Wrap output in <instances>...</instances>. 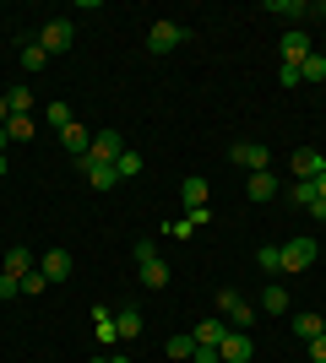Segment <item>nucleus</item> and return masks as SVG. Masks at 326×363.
<instances>
[{
	"mask_svg": "<svg viewBox=\"0 0 326 363\" xmlns=\"http://www.w3.org/2000/svg\"><path fill=\"white\" fill-rule=\"evenodd\" d=\"M310 223H326V201L315 196V206H310Z\"/></svg>",
	"mask_w": 326,
	"mask_h": 363,
	"instance_id": "e433bc0d",
	"label": "nucleus"
},
{
	"mask_svg": "<svg viewBox=\"0 0 326 363\" xmlns=\"http://www.w3.org/2000/svg\"><path fill=\"white\" fill-rule=\"evenodd\" d=\"M6 174H11V163H6V152H0V179H6Z\"/></svg>",
	"mask_w": 326,
	"mask_h": 363,
	"instance_id": "ea45409f",
	"label": "nucleus"
},
{
	"mask_svg": "<svg viewBox=\"0 0 326 363\" xmlns=\"http://www.w3.org/2000/svg\"><path fill=\"white\" fill-rule=\"evenodd\" d=\"M180 196H185V206H207V179H202V174H190V179L180 184Z\"/></svg>",
	"mask_w": 326,
	"mask_h": 363,
	"instance_id": "412c9836",
	"label": "nucleus"
},
{
	"mask_svg": "<svg viewBox=\"0 0 326 363\" xmlns=\"http://www.w3.org/2000/svg\"><path fill=\"white\" fill-rule=\"evenodd\" d=\"M288 201H294L299 212H310V206H315V179H294V184H288Z\"/></svg>",
	"mask_w": 326,
	"mask_h": 363,
	"instance_id": "a211bd4d",
	"label": "nucleus"
},
{
	"mask_svg": "<svg viewBox=\"0 0 326 363\" xmlns=\"http://www.w3.org/2000/svg\"><path fill=\"white\" fill-rule=\"evenodd\" d=\"M207 217H212L207 206H190V212H185V223H190V228H207Z\"/></svg>",
	"mask_w": 326,
	"mask_h": 363,
	"instance_id": "f704fd0d",
	"label": "nucleus"
},
{
	"mask_svg": "<svg viewBox=\"0 0 326 363\" xmlns=\"http://www.w3.org/2000/svg\"><path fill=\"white\" fill-rule=\"evenodd\" d=\"M278 190H283V184H278V174H272V168H261V174H250V184H245V196H250V201H272Z\"/></svg>",
	"mask_w": 326,
	"mask_h": 363,
	"instance_id": "9b49d317",
	"label": "nucleus"
},
{
	"mask_svg": "<svg viewBox=\"0 0 326 363\" xmlns=\"http://www.w3.org/2000/svg\"><path fill=\"white\" fill-rule=\"evenodd\" d=\"M217 309L229 315V331H250V320H256V309H250V303L239 298L234 288H223V293H217Z\"/></svg>",
	"mask_w": 326,
	"mask_h": 363,
	"instance_id": "7ed1b4c3",
	"label": "nucleus"
},
{
	"mask_svg": "<svg viewBox=\"0 0 326 363\" xmlns=\"http://www.w3.org/2000/svg\"><path fill=\"white\" fill-rule=\"evenodd\" d=\"M169 358H196V336H174V342H169Z\"/></svg>",
	"mask_w": 326,
	"mask_h": 363,
	"instance_id": "c85d7f7f",
	"label": "nucleus"
},
{
	"mask_svg": "<svg viewBox=\"0 0 326 363\" xmlns=\"http://www.w3.org/2000/svg\"><path fill=\"white\" fill-rule=\"evenodd\" d=\"M6 147H11V136H6V125H0V152H6Z\"/></svg>",
	"mask_w": 326,
	"mask_h": 363,
	"instance_id": "a19ab883",
	"label": "nucleus"
},
{
	"mask_svg": "<svg viewBox=\"0 0 326 363\" xmlns=\"http://www.w3.org/2000/svg\"><path fill=\"white\" fill-rule=\"evenodd\" d=\"M114 168H120V179H136V174H141L147 163H141V152H131V147H125V152H120V163H114Z\"/></svg>",
	"mask_w": 326,
	"mask_h": 363,
	"instance_id": "b1692460",
	"label": "nucleus"
},
{
	"mask_svg": "<svg viewBox=\"0 0 326 363\" xmlns=\"http://www.w3.org/2000/svg\"><path fill=\"white\" fill-rule=\"evenodd\" d=\"M278 82H283V87H299V65L283 60V65H278Z\"/></svg>",
	"mask_w": 326,
	"mask_h": 363,
	"instance_id": "2f4dec72",
	"label": "nucleus"
},
{
	"mask_svg": "<svg viewBox=\"0 0 326 363\" xmlns=\"http://www.w3.org/2000/svg\"><path fill=\"white\" fill-rule=\"evenodd\" d=\"M114 331H120V342H131V336H141V315H136V309H125V315L114 320Z\"/></svg>",
	"mask_w": 326,
	"mask_h": 363,
	"instance_id": "393cba45",
	"label": "nucleus"
},
{
	"mask_svg": "<svg viewBox=\"0 0 326 363\" xmlns=\"http://www.w3.org/2000/svg\"><path fill=\"white\" fill-rule=\"evenodd\" d=\"M93 320H98V342H114V315H109V309H93Z\"/></svg>",
	"mask_w": 326,
	"mask_h": 363,
	"instance_id": "cd10ccee",
	"label": "nucleus"
},
{
	"mask_svg": "<svg viewBox=\"0 0 326 363\" xmlns=\"http://www.w3.org/2000/svg\"><path fill=\"white\" fill-rule=\"evenodd\" d=\"M16 293H22V282L11 272H0V298H16Z\"/></svg>",
	"mask_w": 326,
	"mask_h": 363,
	"instance_id": "72a5a7b5",
	"label": "nucleus"
},
{
	"mask_svg": "<svg viewBox=\"0 0 326 363\" xmlns=\"http://www.w3.org/2000/svg\"><path fill=\"white\" fill-rule=\"evenodd\" d=\"M217 358H223V363H245L250 358V331H229V336H223V347H217Z\"/></svg>",
	"mask_w": 326,
	"mask_h": 363,
	"instance_id": "1a4fd4ad",
	"label": "nucleus"
},
{
	"mask_svg": "<svg viewBox=\"0 0 326 363\" xmlns=\"http://www.w3.org/2000/svg\"><path fill=\"white\" fill-rule=\"evenodd\" d=\"M278 49H283V60H294V65H299L305 55H310V33H305V28H288Z\"/></svg>",
	"mask_w": 326,
	"mask_h": 363,
	"instance_id": "9d476101",
	"label": "nucleus"
},
{
	"mask_svg": "<svg viewBox=\"0 0 326 363\" xmlns=\"http://www.w3.org/2000/svg\"><path fill=\"white\" fill-rule=\"evenodd\" d=\"M229 157L245 168V174H261V168H272V152L256 147V141H239V147H229Z\"/></svg>",
	"mask_w": 326,
	"mask_h": 363,
	"instance_id": "39448f33",
	"label": "nucleus"
},
{
	"mask_svg": "<svg viewBox=\"0 0 326 363\" xmlns=\"http://www.w3.org/2000/svg\"><path fill=\"white\" fill-rule=\"evenodd\" d=\"M315 196L326 201V168H321V174H315Z\"/></svg>",
	"mask_w": 326,
	"mask_h": 363,
	"instance_id": "4c0bfd02",
	"label": "nucleus"
},
{
	"mask_svg": "<svg viewBox=\"0 0 326 363\" xmlns=\"http://www.w3.org/2000/svg\"><path fill=\"white\" fill-rule=\"evenodd\" d=\"M321 331H326V320H321V315H294V336H299V342H315Z\"/></svg>",
	"mask_w": 326,
	"mask_h": 363,
	"instance_id": "6ab92c4d",
	"label": "nucleus"
},
{
	"mask_svg": "<svg viewBox=\"0 0 326 363\" xmlns=\"http://www.w3.org/2000/svg\"><path fill=\"white\" fill-rule=\"evenodd\" d=\"M278 255H283V272H288V277H294V272H310V266H315V239H310V233H299V239L283 244Z\"/></svg>",
	"mask_w": 326,
	"mask_h": 363,
	"instance_id": "f03ea898",
	"label": "nucleus"
},
{
	"mask_svg": "<svg viewBox=\"0 0 326 363\" xmlns=\"http://www.w3.org/2000/svg\"><path fill=\"white\" fill-rule=\"evenodd\" d=\"M6 104H11V114H33V87H11Z\"/></svg>",
	"mask_w": 326,
	"mask_h": 363,
	"instance_id": "bb28decb",
	"label": "nucleus"
},
{
	"mask_svg": "<svg viewBox=\"0 0 326 363\" xmlns=\"http://www.w3.org/2000/svg\"><path fill=\"white\" fill-rule=\"evenodd\" d=\"M120 152H125L120 130H98V136H93V152H87V157H93V163H120ZM77 163H82V157H77Z\"/></svg>",
	"mask_w": 326,
	"mask_h": 363,
	"instance_id": "423d86ee",
	"label": "nucleus"
},
{
	"mask_svg": "<svg viewBox=\"0 0 326 363\" xmlns=\"http://www.w3.org/2000/svg\"><path fill=\"white\" fill-rule=\"evenodd\" d=\"M256 309H261V315H288V293L272 282V288H261V303H256Z\"/></svg>",
	"mask_w": 326,
	"mask_h": 363,
	"instance_id": "f3484780",
	"label": "nucleus"
},
{
	"mask_svg": "<svg viewBox=\"0 0 326 363\" xmlns=\"http://www.w3.org/2000/svg\"><path fill=\"white\" fill-rule=\"evenodd\" d=\"M305 347H310V358H315V363H326V331L315 336V342H305Z\"/></svg>",
	"mask_w": 326,
	"mask_h": 363,
	"instance_id": "c9c22d12",
	"label": "nucleus"
},
{
	"mask_svg": "<svg viewBox=\"0 0 326 363\" xmlns=\"http://www.w3.org/2000/svg\"><path fill=\"white\" fill-rule=\"evenodd\" d=\"M93 363H109V358H93Z\"/></svg>",
	"mask_w": 326,
	"mask_h": 363,
	"instance_id": "79ce46f5",
	"label": "nucleus"
},
{
	"mask_svg": "<svg viewBox=\"0 0 326 363\" xmlns=\"http://www.w3.org/2000/svg\"><path fill=\"white\" fill-rule=\"evenodd\" d=\"M190 336H196V347H212L217 352V347H223V336H229V320H202Z\"/></svg>",
	"mask_w": 326,
	"mask_h": 363,
	"instance_id": "f8f14e48",
	"label": "nucleus"
},
{
	"mask_svg": "<svg viewBox=\"0 0 326 363\" xmlns=\"http://www.w3.org/2000/svg\"><path fill=\"white\" fill-rule=\"evenodd\" d=\"M256 266H261L266 277H278V272H283V255H278V244H261V250H256Z\"/></svg>",
	"mask_w": 326,
	"mask_h": 363,
	"instance_id": "4be33fe9",
	"label": "nucleus"
},
{
	"mask_svg": "<svg viewBox=\"0 0 326 363\" xmlns=\"http://www.w3.org/2000/svg\"><path fill=\"white\" fill-rule=\"evenodd\" d=\"M6 272H11L16 282H22L28 272H38V266H33V250H22V244H16V250H6Z\"/></svg>",
	"mask_w": 326,
	"mask_h": 363,
	"instance_id": "dca6fc26",
	"label": "nucleus"
},
{
	"mask_svg": "<svg viewBox=\"0 0 326 363\" xmlns=\"http://www.w3.org/2000/svg\"><path fill=\"white\" fill-rule=\"evenodd\" d=\"M44 288H49V277H44V272H28V277H22V293H28V298H38Z\"/></svg>",
	"mask_w": 326,
	"mask_h": 363,
	"instance_id": "7c9ffc66",
	"label": "nucleus"
},
{
	"mask_svg": "<svg viewBox=\"0 0 326 363\" xmlns=\"http://www.w3.org/2000/svg\"><path fill=\"white\" fill-rule=\"evenodd\" d=\"M6 120H11V104H6V98H0V125H6Z\"/></svg>",
	"mask_w": 326,
	"mask_h": 363,
	"instance_id": "58836bf2",
	"label": "nucleus"
},
{
	"mask_svg": "<svg viewBox=\"0 0 326 363\" xmlns=\"http://www.w3.org/2000/svg\"><path fill=\"white\" fill-rule=\"evenodd\" d=\"M131 255H136V266H141V260H158V244H153V239H136V250H131Z\"/></svg>",
	"mask_w": 326,
	"mask_h": 363,
	"instance_id": "473e14b6",
	"label": "nucleus"
},
{
	"mask_svg": "<svg viewBox=\"0 0 326 363\" xmlns=\"http://www.w3.org/2000/svg\"><path fill=\"white\" fill-rule=\"evenodd\" d=\"M299 82H326V55H305V60H299Z\"/></svg>",
	"mask_w": 326,
	"mask_h": 363,
	"instance_id": "aec40b11",
	"label": "nucleus"
},
{
	"mask_svg": "<svg viewBox=\"0 0 326 363\" xmlns=\"http://www.w3.org/2000/svg\"><path fill=\"white\" fill-rule=\"evenodd\" d=\"M321 168H326V157H321L315 147H299V152H294V179H315Z\"/></svg>",
	"mask_w": 326,
	"mask_h": 363,
	"instance_id": "4468645a",
	"label": "nucleus"
},
{
	"mask_svg": "<svg viewBox=\"0 0 326 363\" xmlns=\"http://www.w3.org/2000/svg\"><path fill=\"white\" fill-rule=\"evenodd\" d=\"M44 114H49V125H55V130H65V125H71V104H49Z\"/></svg>",
	"mask_w": 326,
	"mask_h": 363,
	"instance_id": "c756f323",
	"label": "nucleus"
},
{
	"mask_svg": "<svg viewBox=\"0 0 326 363\" xmlns=\"http://www.w3.org/2000/svg\"><path fill=\"white\" fill-rule=\"evenodd\" d=\"M6 136H11V141H28L33 136V114H11V120H6Z\"/></svg>",
	"mask_w": 326,
	"mask_h": 363,
	"instance_id": "a878e982",
	"label": "nucleus"
},
{
	"mask_svg": "<svg viewBox=\"0 0 326 363\" xmlns=\"http://www.w3.org/2000/svg\"><path fill=\"white\" fill-rule=\"evenodd\" d=\"M38 44H44V55H49V60H55V55H65V49L77 44V22H71V16H55V22H44Z\"/></svg>",
	"mask_w": 326,
	"mask_h": 363,
	"instance_id": "f257e3e1",
	"label": "nucleus"
},
{
	"mask_svg": "<svg viewBox=\"0 0 326 363\" xmlns=\"http://www.w3.org/2000/svg\"><path fill=\"white\" fill-rule=\"evenodd\" d=\"M82 174H87V184H98V190H114V184H120V168L114 163H93V157H82Z\"/></svg>",
	"mask_w": 326,
	"mask_h": 363,
	"instance_id": "0eeeda50",
	"label": "nucleus"
},
{
	"mask_svg": "<svg viewBox=\"0 0 326 363\" xmlns=\"http://www.w3.org/2000/svg\"><path fill=\"white\" fill-rule=\"evenodd\" d=\"M185 38H190V33L180 28V22H153V33H147V49H153V55H169V49H180Z\"/></svg>",
	"mask_w": 326,
	"mask_h": 363,
	"instance_id": "20e7f679",
	"label": "nucleus"
},
{
	"mask_svg": "<svg viewBox=\"0 0 326 363\" xmlns=\"http://www.w3.org/2000/svg\"><path fill=\"white\" fill-rule=\"evenodd\" d=\"M71 266H77V260H71V250H49L38 272H44L49 282H65V277H71Z\"/></svg>",
	"mask_w": 326,
	"mask_h": 363,
	"instance_id": "ddd939ff",
	"label": "nucleus"
},
{
	"mask_svg": "<svg viewBox=\"0 0 326 363\" xmlns=\"http://www.w3.org/2000/svg\"><path fill=\"white\" fill-rule=\"evenodd\" d=\"M136 277H141V288H153V293H163V288H169V266H163V260H141V266H136Z\"/></svg>",
	"mask_w": 326,
	"mask_h": 363,
	"instance_id": "2eb2a0df",
	"label": "nucleus"
},
{
	"mask_svg": "<svg viewBox=\"0 0 326 363\" xmlns=\"http://www.w3.org/2000/svg\"><path fill=\"white\" fill-rule=\"evenodd\" d=\"M44 65H49L44 44H22V71H33V76H38V71H44Z\"/></svg>",
	"mask_w": 326,
	"mask_h": 363,
	"instance_id": "5701e85b",
	"label": "nucleus"
},
{
	"mask_svg": "<svg viewBox=\"0 0 326 363\" xmlns=\"http://www.w3.org/2000/svg\"><path fill=\"white\" fill-rule=\"evenodd\" d=\"M60 147L71 152V157H87V152H93V130H82V125L71 120V125L60 130Z\"/></svg>",
	"mask_w": 326,
	"mask_h": 363,
	"instance_id": "6e6552de",
	"label": "nucleus"
}]
</instances>
